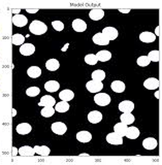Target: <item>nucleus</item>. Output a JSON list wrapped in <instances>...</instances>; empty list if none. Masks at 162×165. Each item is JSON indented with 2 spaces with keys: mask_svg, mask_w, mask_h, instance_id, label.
Masks as SVG:
<instances>
[{
  "mask_svg": "<svg viewBox=\"0 0 162 165\" xmlns=\"http://www.w3.org/2000/svg\"><path fill=\"white\" fill-rule=\"evenodd\" d=\"M40 93V89L38 87H30L26 90V94L30 97H35Z\"/></svg>",
  "mask_w": 162,
  "mask_h": 165,
  "instance_id": "obj_35",
  "label": "nucleus"
},
{
  "mask_svg": "<svg viewBox=\"0 0 162 165\" xmlns=\"http://www.w3.org/2000/svg\"><path fill=\"white\" fill-rule=\"evenodd\" d=\"M27 74L32 79H37L41 76V69L37 66H31L28 68Z\"/></svg>",
  "mask_w": 162,
  "mask_h": 165,
  "instance_id": "obj_27",
  "label": "nucleus"
},
{
  "mask_svg": "<svg viewBox=\"0 0 162 165\" xmlns=\"http://www.w3.org/2000/svg\"><path fill=\"white\" fill-rule=\"evenodd\" d=\"M139 39H141V41H142V43L150 44V43L155 41V39H156V35L150 31H145L139 35Z\"/></svg>",
  "mask_w": 162,
  "mask_h": 165,
  "instance_id": "obj_11",
  "label": "nucleus"
},
{
  "mask_svg": "<svg viewBox=\"0 0 162 165\" xmlns=\"http://www.w3.org/2000/svg\"><path fill=\"white\" fill-rule=\"evenodd\" d=\"M60 88V84L57 80H49L44 84V89L48 92H56Z\"/></svg>",
  "mask_w": 162,
  "mask_h": 165,
  "instance_id": "obj_20",
  "label": "nucleus"
},
{
  "mask_svg": "<svg viewBox=\"0 0 162 165\" xmlns=\"http://www.w3.org/2000/svg\"><path fill=\"white\" fill-rule=\"evenodd\" d=\"M134 108V103L132 101H128V100H125V101H122L119 103V109L122 112H131Z\"/></svg>",
  "mask_w": 162,
  "mask_h": 165,
  "instance_id": "obj_14",
  "label": "nucleus"
},
{
  "mask_svg": "<svg viewBox=\"0 0 162 165\" xmlns=\"http://www.w3.org/2000/svg\"><path fill=\"white\" fill-rule=\"evenodd\" d=\"M72 28L76 32H84L87 29V24L85 21L81 20V19H76L72 22Z\"/></svg>",
  "mask_w": 162,
  "mask_h": 165,
  "instance_id": "obj_16",
  "label": "nucleus"
},
{
  "mask_svg": "<svg viewBox=\"0 0 162 165\" xmlns=\"http://www.w3.org/2000/svg\"><path fill=\"white\" fill-rule=\"evenodd\" d=\"M111 88L116 93H122L125 91V84L121 80H114L111 85Z\"/></svg>",
  "mask_w": 162,
  "mask_h": 165,
  "instance_id": "obj_25",
  "label": "nucleus"
},
{
  "mask_svg": "<svg viewBox=\"0 0 162 165\" xmlns=\"http://www.w3.org/2000/svg\"><path fill=\"white\" fill-rule=\"evenodd\" d=\"M19 154H20L21 156L31 157L35 154V151H34V148H31V147H29V145H24V147L20 148Z\"/></svg>",
  "mask_w": 162,
  "mask_h": 165,
  "instance_id": "obj_26",
  "label": "nucleus"
},
{
  "mask_svg": "<svg viewBox=\"0 0 162 165\" xmlns=\"http://www.w3.org/2000/svg\"><path fill=\"white\" fill-rule=\"evenodd\" d=\"M101 33L108 38L109 40H115L118 37V30L114 27H105Z\"/></svg>",
  "mask_w": 162,
  "mask_h": 165,
  "instance_id": "obj_6",
  "label": "nucleus"
},
{
  "mask_svg": "<svg viewBox=\"0 0 162 165\" xmlns=\"http://www.w3.org/2000/svg\"><path fill=\"white\" fill-rule=\"evenodd\" d=\"M26 11L29 12V14H35V12L38 11V9H26Z\"/></svg>",
  "mask_w": 162,
  "mask_h": 165,
  "instance_id": "obj_40",
  "label": "nucleus"
},
{
  "mask_svg": "<svg viewBox=\"0 0 162 165\" xmlns=\"http://www.w3.org/2000/svg\"><path fill=\"white\" fill-rule=\"evenodd\" d=\"M40 114L44 118H51L52 116H54V114H55V108H44L43 109H41Z\"/></svg>",
  "mask_w": 162,
  "mask_h": 165,
  "instance_id": "obj_34",
  "label": "nucleus"
},
{
  "mask_svg": "<svg viewBox=\"0 0 162 165\" xmlns=\"http://www.w3.org/2000/svg\"><path fill=\"white\" fill-rule=\"evenodd\" d=\"M144 87L148 90H157L159 88V80L155 77H149L144 82Z\"/></svg>",
  "mask_w": 162,
  "mask_h": 165,
  "instance_id": "obj_8",
  "label": "nucleus"
},
{
  "mask_svg": "<svg viewBox=\"0 0 162 165\" xmlns=\"http://www.w3.org/2000/svg\"><path fill=\"white\" fill-rule=\"evenodd\" d=\"M14 11L16 15H18V14H19V12H20V9H17V11Z\"/></svg>",
  "mask_w": 162,
  "mask_h": 165,
  "instance_id": "obj_42",
  "label": "nucleus"
},
{
  "mask_svg": "<svg viewBox=\"0 0 162 165\" xmlns=\"http://www.w3.org/2000/svg\"><path fill=\"white\" fill-rule=\"evenodd\" d=\"M92 79L93 80H98V82H102L105 79V72L101 69L94 70L92 72Z\"/></svg>",
  "mask_w": 162,
  "mask_h": 165,
  "instance_id": "obj_32",
  "label": "nucleus"
},
{
  "mask_svg": "<svg viewBox=\"0 0 162 165\" xmlns=\"http://www.w3.org/2000/svg\"><path fill=\"white\" fill-rule=\"evenodd\" d=\"M74 97V93L71 91V90H68V89H65L63 90V91H61L59 93V98L62 99L63 101H70V100H72Z\"/></svg>",
  "mask_w": 162,
  "mask_h": 165,
  "instance_id": "obj_24",
  "label": "nucleus"
},
{
  "mask_svg": "<svg viewBox=\"0 0 162 165\" xmlns=\"http://www.w3.org/2000/svg\"><path fill=\"white\" fill-rule=\"evenodd\" d=\"M119 11H121V12H124V14H127V12H129L130 11H129V9H119Z\"/></svg>",
  "mask_w": 162,
  "mask_h": 165,
  "instance_id": "obj_41",
  "label": "nucleus"
},
{
  "mask_svg": "<svg viewBox=\"0 0 162 165\" xmlns=\"http://www.w3.org/2000/svg\"><path fill=\"white\" fill-rule=\"evenodd\" d=\"M46 67L50 71H56L60 67V63L57 59H50L46 62Z\"/></svg>",
  "mask_w": 162,
  "mask_h": 165,
  "instance_id": "obj_28",
  "label": "nucleus"
},
{
  "mask_svg": "<svg viewBox=\"0 0 162 165\" xmlns=\"http://www.w3.org/2000/svg\"><path fill=\"white\" fill-rule=\"evenodd\" d=\"M35 52V47L32 44H23L20 48V53L23 56H31L32 54H34Z\"/></svg>",
  "mask_w": 162,
  "mask_h": 165,
  "instance_id": "obj_10",
  "label": "nucleus"
},
{
  "mask_svg": "<svg viewBox=\"0 0 162 165\" xmlns=\"http://www.w3.org/2000/svg\"><path fill=\"white\" fill-rule=\"evenodd\" d=\"M89 17L93 21H99L104 17V11L101 8H94L89 12Z\"/></svg>",
  "mask_w": 162,
  "mask_h": 165,
  "instance_id": "obj_15",
  "label": "nucleus"
},
{
  "mask_svg": "<svg viewBox=\"0 0 162 165\" xmlns=\"http://www.w3.org/2000/svg\"><path fill=\"white\" fill-rule=\"evenodd\" d=\"M52 26L56 31H62L64 29V24L61 21H53L52 22Z\"/></svg>",
  "mask_w": 162,
  "mask_h": 165,
  "instance_id": "obj_39",
  "label": "nucleus"
},
{
  "mask_svg": "<svg viewBox=\"0 0 162 165\" xmlns=\"http://www.w3.org/2000/svg\"><path fill=\"white\" fill-rule=\"evenodd\" d=\"M69 104L67 101H60L55 104V111L58 112H66L69 109Z\"/></svg>",
  "mask_w": 162,
  "mask_h": 165,
  "instance_id": "obj_29",
  "label": "nucleus"
},
{
  "mask_svg": "<svg viewBox=\"0 0 162 165\" xmlns=\"http://www.w3.org/2000/svg\"><path fill=\"white\" fill-rule=\"evenodd\" d=\"M29 30H30L31 33L34 35H43L47 32L48 27L44 22L34 20V21H32V23L29 26Z\"/></svg>",
  "mask_w": 162,
  "mask_h": 165,
  "instance_id": "obj_1",
  "label": "nucleus"
},
{
  "mask_svg": "<svg viewBox=\"0 0 162 165\" xmlns=\"http://www.w3.org/2000/svg\"><path fill=\"white\" fill-rule=\"evenodd\" d=\"M155 96H156V97H157V98H158V97H159V92H158V91H157L156 93H155Z\"/></svg>",
  "mask_w": 162,
  "mask_h": 165,
  "instance_id": "obj_44",
  "label": "nucleus"
},
{
  "mask_svg": "<svg viewBox=\"0 0 162 165\" xmlns=\"http://www.w3.org/2000/svg\"><path fill=\"white\" fill-rule=\"evenodd\" d=\"M51 128H52V131H53L55 134H58V135H63L67 131L66 125L64 124V123H62V122H55V123H53L52 126H51Z\"/></svg>",
  "mask_w": 162,
  "mask_h": 165,
  "instance_id": "obj_4",
  "label": "nucleus"
},
{
  "mask_svg": "<svg viewBox=\"0 0 162 165\" xmlns=\"http://www.w3.org/2000/svg\"><path fill=\"white\" fill-rule=\"evenodd\" d=\"M40 106H44V108H53V106L56 104V100L53 96L50 95H44L41 97L39 103H38Z\"/></svg>",
  "mask_w": 162,
  "mask_h": 165,
  "instance_id": "obj_5",
  "label": "nucleus"
},
{
  "mask_svg": "<svg viewBox=\"0 0 162 165\" xmlns=\"http://www.w3.org/2000/svg\"><path fill=\"white\" fill-rule=\"evenodd\" d=\"M158 32H159V28H156V30H155V33H156V35H159V34H158Z\"/></svg>",
  "mask_w": 162,
  "mask_h": 165,
  "instance_id": "obj_43",
  "label": "nucleus"
},
{
  "mask_svg": "<svg viewBox=\"0 0 162 165\" xmlns=\"http://www.w3.org/2000/svg\"><path fill=\"white\" fill-rule=\"evenodd\" d=\"M34 151H35V153L40 155V156H49L51 152V150L47 145H35Z\"/></svg>",
  "mask_w": 162,
  "mask_h": 165,
  "instance_id": "obj_30",
  "label": "nucleus"
},
{
  "mask_svg": "<svg viewBox=\"0 0 162 165\" xmlns=\"http://www.w3.org/2000/svg\"><path fill=\"white\" fill-rule=\"evenodd\" d=\"M31 126L28 124V123H21V124H19L17 126V128H16V130L19 134L21 135H26L28 133H30L31 132Z\"/></svg>",
  "mask_w": 162,
  "mask_h": 165,
  "instance_id": "obj_19",
  "label": "nucleus"
},
{
  "mask_svg": "<svg viewBox=\"0 0 162 165\" xmlns=\"http://www.w3.org/2000/svg\"><path fill=\"white\" fill-rule=\"evenodd\" d=\"M157 144H158V142L154 137H148L142 141V147H144L146 150H154V149L157 148Z\"/></svg>",
  "mask_w": 162,
  "mask_h": 165,
  "instance_id": "obj_17",
  "label": "nucleus"
},
{
  "mask_svg": "<svg viewBox=\"0 0 162 165\" xmlns=\"http://www.w3.org/2000/svg\"><path fill=\"white\" fill-rule=\"evenodd\" d=\"M95 56L97 58V60L101 61V62H106V61L111 60L112 53H111V52H109V51L103 50V51H99L98 53L95 55Z\"/></svg>",
  "mask_w": 162,
  "mask_h": 165,
  "instance_id": "obj_23",
  "label": "nucleus"
},
{
  "mask_svg": "<svg viewBox=\"0 0 162 165\" xmlns=\"http://www.w3.org/2000/svg\"><path fill=\"white\" fill-rule=\"evenodd\" d=\"M102 120V114L98 111H92L88 114V121L91 124H97Z\"/></svg>",
  "mask_w": 162,
  "mask_h": 165,
  "instance_id": "obj_13",
  "label": "nucleus"
},
{
  "mask_svg": "<svg viewBox=\"0 0 162 165\" xmlns=\"http://www.w3.org/2000/svg\"><path fill=\"white\" fill-rule=\"evenodd\" d=\"M76 140L80 142L86 144V142H89L92 140V134L88 131H80V132H77V134H76Z\"/></svg>",
  "mask_w": 162,
  "mask_h": 165,
  "instance_id": "obj_18",
  "label": "nucleus"
},
{
  "mask_svg": "<svg viewBox=\"0 0 162 165\" xmlns=\"http://www.w3.org/2000/svg\"><path fill=\"white\" fill-rule=\"evenodd\" d=\"M94 101L99 106H106L111 103V96L106 93H97L94 97Z\"/></svg>",
  "mask_w": 162,
  "mask_h": 165,
  "instance_id": "obj_2",
  "label": "nucleus"
},
{
  "mask_svg": "<svg viewBox=\"0 0 162 165\" xmlns=\"http://www.w3.org/2000/svg\"><path fill=\"white\" fill-rule=\"evenodd\" d=\"M12 44H15V46H22V44H24V41H25V37L23 36L22 34H14L12 35Z\"/></svg>",
  "mask_w": 162,
  "mask_h": 165,
  "instance_id": "obj_33",
  "label": "nucleus"
},
{
  "mask_svg": "<svg viewBox=\"0 0 162 165\" xmlns=\"http://www.w3.org/2000/svg\"><path fill=\"white\" fill-rule=\"evenodd\" d=\"M125 136L128 137L129 140H135L139 136V130L137 127H127V130H126Z\"/></svg>",
  "mask_w": 162,
  "mask_h": 165,
  "instance_id": "obj_22",
  "label": "nucleus"
},
{
  "mask_svg": "<svg viewBox=\"0 0 162 165\" xmlns=\"http://www.w3.org/2000/svg\"><path fill=\"white\" fill-rule=\"evenodd\" d=\"M92 40L94 44H98V46H108V44H109V40L101 33V32L96 33L95 35H94V36L92 37Z\"/></svg>",
  "mask_w": 162,
  "mask_h": 165,
  "instance_id": "obj_7",
  "label": "nucleus"
},
{
  "mask_svg": "<svg viewBox=\"0 0 162 165\" xmlns=\"http://www.w3.org/2000/svg\"><path fill=\"white\" fill-rule=\"evenodd\" d=\"M106 140H108L109 144H123V137L120 136L119 134H117L116 132H112V133H109L108 136H106Z\"/></svg>",
  "mask_w": 162,
  "mask_h": 165,
  "instance_id": "obj_9",
  "label": "nucleus"
},
{
  "mask_svg": "<svg viewBox=\"0 0 162 165\" xmlns=\"http://www.w3.org/2000/svg\"><path fill=\"white\" fill-rule=\"evenodd\" d=\"M86 88L89 92L91 93H99L103 88V84L98 80H89L86 84Z\"/></svg>",
  "mask_w": 162,
  "mask_h": 165,
  "instance_id": "obj_3",
  "label": "nucleus"
},
{
  "mask_svg": "<svg viewBox=\"0 0 162 165\" xmlns=\"http://www.w3.org/2000/svg\"><path fill=\"white\" fill-rule=\"evenodd\" d=\"M97 61L98 60H97V58L94 54H89L85 57V62L87 64H89V65H95Z\"/></svg>",
  "mask_w": 162,
  "mask_h": 165,
  "instance_id": "obj_38",
  "label": "nucleus"
},
{
  "mask_svg": "<svg viewBox=\"0 0 162 165\" xmlns=\"http://www.w3.org/2000/svg\"><path fill=\"white\" fill-rule=\"evenodd\" d=\"M120 120H121V123L125 125H130L134 122V116L131 114V112H123V114L120 116Z\"/></svg>",
  "mask_w": 162,
  "mask_h": 165,
  "instance_id": "obj_21",
  "label": "nucleus"
},
{
  "mask_svg": "<svg viewBox=\"0 0 162 165\" xmlns=\"http://www.w3.org/2000/svg\"><path fill=\"white\" fill-rule=\"evenodd\" d=\"M27 18L23 15H15L12 17V24L17 26V27H24L25 25H27Z\"/></svg>",
  "mask_w": 162,
  "mask_h": 165,
  "instance_id": "obj_12",
  "label": "nucleus"
},
{
  "mask_svg": "<svg viewBox=\"0 0 162 165\" xmlns=\"http://www.w3.org/2000/svg\"><path fill=\"white\" fill-rule=\"evenodd\" d=\"M147 57L149 58V60H150V61H153V62H158V61H159V51H158V50L151 51Z\"/></svg>",
  "mask_w": 162,
  "mask_h": 165,
  "instance_id": "obj_37",
  "label": "nucleus"
},
{
  "mask_svg": "<svg viewBox=\"0 0 162 165\" xmlns=\"http://www.w3.org/2000/svg\"><path fill=\"white\" fill-rule=\"evenodd\" d=\"M137 65L141 66V67H146L148 66L149 64H150L151 61L149 60V58L147 56H141L139 58H137Z\"/></svg>",
  "mask_w": 162,
  "mask_h": 165,
  "instance_id": "obj_36",
  "label": "nucleus"
},
{
  "mask_svg": "<svg viewBox=\"0 0 162 165\" xmlns=\"http://www.w3.org/2000/svg\"><path fill=\"white\" fill-rule=\"evenodd\" d=\"M126 130H127V125L123 124V123H118L114 126V131L122 137L125 136Z\"/></svg>",
  "mask_w": 162,
  "mask_h": 165,
  "instance_id": "obj_31",
  "label": "nucleus"
}]
</instances>
